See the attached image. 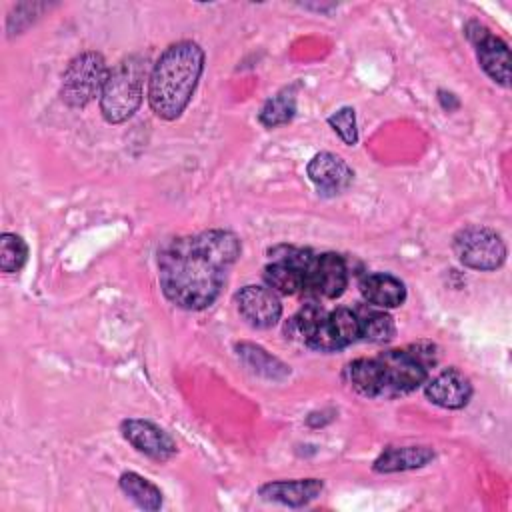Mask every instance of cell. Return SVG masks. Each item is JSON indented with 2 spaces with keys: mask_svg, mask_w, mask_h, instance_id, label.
Instances as JSON below:
<instances>
[{
  "mask_svg": "<svg viewBox=\"0 0 512 512\" xmlns=\"http://www.w3.org/2000/svg\"><path fill=\"white\" fill-rule=\"evenodd\" d=\"M324 490L320 478H298V480H276L266 482L258 488V496L268 502H278L284 506L300 508L316 500Z\"/></svg>",
  "mask_w": 512,
  "mask_h": 512,
  "instance_id": "4fadbf2b",
  "label": "cell"
},
{
  "mask_svg": "<svg viewBox=\"0 0 512 512\" xmlns=\"http://www.w3.org/2000/svg\"><path fill=\"white\" fill-rule=\"evenodd\" d=\"M308 178L316 184L318 190L340 194L344 192L352 180L354 170L346 164V160L334 152H318L306 166Z\"/></svg>",
  "mask_w": 512,
  "mask_h": 512,
  "instance_id": "7c38bea8",
  "label": "cell"
},
{
  "mask_svg": "<svg viewBox=\"0 0 512 512\" xmlns=\"http://www.w3.org/2000/svg\"><path fill=\"white\" fill-rule=\"evenodd\" d=\"M240 256V240L230 230H204L168 240L158 252V282L178 308L204 310L222 292Z\"/></svg>",
  "mask_w": 512,
  "mask_h": 512,
  "instance_id": "6da1fadb",
  "label": "cell"
},
{
  "mask_svg": "<svg viewBox=\"0 0 512 512\" xmlns=\"http://www.w3.org/2000/svg\"><path fill=\"white\" fill-rule=\"evenodd\" d=\"M328 124L330 128L342 138L344 144L354 146L358 142V130H356V114L354 108L344 106L340 110H336L334 114L328 116Z\"/></svg>",
  "mask_w": 512,
  "mask_h": 512,
  "instance_id": "484cf974",
  "label": "cell"
},
{
  "mask_svg": "<svg viewBox=\"0 0 512 512\" xmlns=\"http://www.w3.org/2000/svg\"><path fill=\"white\" fill-rule=\"evenodd\" d=\"M120 432L128 444L152 460L166 462L178 452L174 438L150 420L126 418L120 422Z\"/></svg>",
  "mask_w": 512,
  "mask_h": 512,
  "instance_id": "9c48e42d",
  "label": "cell"
},
{
  "mask_svg": "<svg viewBox=\"0 0 512 512\" xmlns=\"http://www.w3.org/2000/svg\"><path fill=\"white\" fill-rule=\"evenodd\" d=\"M466 36L476 46V56L482 70L498 84H510V50L508 44L494 36L486 26L480 22L466 24Z\"/></svg>",
  "mask_w": 512,
  "mask_h": 512,
  "instance_id": "52a82bcc",
  "label": "cell"
},
{
  "mask_svg": "<svg viewBox=\"0 0 512 512\" xmlns=\"http://www.w3.org/2000/svg\"><path fill=\"white\" fill-rule=\"evenodd\" d=\"M266 286L282 296H292L306 288V268L274 258L262 272Z\"/></svg>",
  "mask_w": 512,
  "mask_h": 512,
  "instance_id": "ac0fdd59",
  "label": "cell"
},
{
  "mask_svg": "<svg viewBox=\"0 0 512 512\" xmlns=\"http://www.w3.org/2000/svg\"><path fill=\"white\" fill-rule=\"evenodd\" d=\"M360 322V338L374 342V344H384L390 342L396 334V324L390 314L384 310H370L364 316H358Z\"/></svg>",
  "mask_w": 512,
  "mask_h": 512,
  "instance_id": "7402d4cb",
  "label": "cell"
},
{
  "mask_svg": "<svg viewBox=\"0 0 512 512\" xmlns=\"http://www.w3.org/2000/svg\"><path fill=\"white\" fill-rule=\"evenodd\" d=\"M28 260V246L22 236L4 232L0 236V270L6 274L20 272Z\"/></svg>",
  "mask_w": 512,
  "mask_h": 512,
  "instance_id": "cb8c5ba5",
  "label": "cell"
},
{
  "mask_svg": "<svg viewBox=\"0 0 512 512\" xmlns=\"http://www.w3.org/2000/svg\"><path fill=\"white\" fill-rule=\"evenodd\" d=\"M344 378L354 392L366 398H384V382L378 358H358L352 360L346 370Z\"/></svg>",
  "mask_w": 512,
  "mask_h": 512,
  "instance_id": "e0dca14e",
  "label": "cell"
},
{
  "mask_svg": "<svg viewBox=\"0 0 512 512\" xmlns=\"http://www.w3.org/2000/svg\"><path fill=\"white\" fill-rule=\"evenodd\" d=\"M236 352L240 356V360L256 374L270 378V380H282L290 374V368L278 360L276 356H272L268 350H264L258 344L252 342H240L236 344Z\"/></svg>",
  "mask_w": 512,
  "mask_h": 512,
  "instance_id": "d6986e66",
  "label": "cell"
},
{
  "mask_svg": "<svg viewBox=\"0 0 512 512\" xmlns=\"http://www.w3.org/2000/svg\"><path fill=\"white\" fill-rule=\"evenodd\" d=\"M292 326L296 328L300 340L320 352H334L338 350L332 334H330V326H328V314L314 304L304 306L294 318H292Z\"/></svg>",
  "mask_w": 512,
  "mask_h": 512,
  "instance_id": "5bb4252c",
  "label": "cell"
},
{
  "mask_svg": "<svg viewBox=\"0 0 512 512\" xmlns=\"http://www.w3.org/2000/svg\"><path fill=\"white\" fill-rule=\"evenodd\" d=\"M452 250L460 264L472 270L490 272L504 264L506 244L502 236L488 226H466L452 238Z\"/></svg>",
  "mask_w": 512,
  "mask_h": 512,
  "instance_id": "8992f818",
  "label": "cell"
},
{
  "mask_svg": "<svg viewBox=\"0 0 512 512\" xmlns=\"http://www.w3.org/2000/svg\"><path fill=\"white\" fill-rule=\"evenodd\" d=\"M426 398L446 410L464 408L472 398V382L470 378L458 368H446L438 372L432 380L424 386Z\"/></svg>",
  "mask_w": 512,
  "mask_h": 512,
  "instance_id": "8fae6325",
  "label": "cell"
},
{
  "mask_svg": "<svg viewBox=\"0 0 512 512\" xmlns=\"http://www.w3.org/2000/svg\"><path fill=\"white\" fill-rule=\"evenodd\" d=\"M120 490L140 508L158 510L162 506V492L156 484L136 472H124L118 480Z\"/></svg>",
  "mask_w": 512,
  "mask_h": 512,
  "instance_id": "ffe728a7",
  "label": "cell"
},
{
  "mask_svg": "<svg viewBox=\"0 0 512 512\" xmlns=\"http://www.w3.org/2000/svg\"><path fill=\"white\" fill-rule=\"evenodd\" d=\"M46 8H48V4H42V2H24V4H16V8L10 12V16H8V20H6L8 36L22 34Z\"/></svg>",
  "mask_w": 512,
  "mask_h": 512,
  "instance_id": "d4e9b609",
  "label": "cell"
},
{
  "mask_svg": "<svg viewBox=\"0 0 512 512\" xmlns=\"http://www.w3.org/2000/svg\"><path fill=\"white\" fill-rule=\"evenodd\" d=\"M348 286V270L342 256L324 252L314 256L306 272V288L324 298H338Z\"/></svg>",
  "mask_w": 512,
  "mask_h": 512,
  "instance_id": "30bf717a",
  "label": "cell"
},
{
  "mask_svg": "<svg viewBox=\"0 0 512 512\" xmlns=\"http://www.w3.org/2000/svg\"><path fill=\"white\" fill-rule=\"evenodd\" d=\"M328 326H330V334H332V340L338 350L346 348L348 344H352L360 338L358 314L348 308H336L334 312H330Z\"/></svg>",
  "mask_w": 512,
  "mask_h": 512,
  "instance_id": "603a6c76",
  "label": "cell"
},
{
  "mask_svg": "<svg viewBox=\"0 0 512 512\" xmlns=\"http://www.w3.org/2000/svg\"><path fill=\"white\" fill-rule=\"evenodd\" d=\"M434 456L436 454L430 446H390L374 460L372 470L380 474L414 470L430 464Z\"/></svg>",
  "mask_w": 512,
  "mask_h": 512,
  "instance_id": "9a60e30c",
  "label": "cell"
},
{
  "mask_svg": "<svg viewBox=\"0 0 512 512\" xmlns=\"http://www.w3.org/2000/svg\"><path fill=\"white\" fill-rule=\"evenodd\" d=\"M438 98H440V104H442V108H444V110H448V112H452V110H456V108L460 106L458 98H456L452 92H446V90H438Z\"/></svg>",
  "mask_w": 512,
  "mask_h": 512,
  "instance_id": "4316f807",
  "label": "cell"
},
{
  "mask_svg": "<svg viewBox=\"0 0 512 512\" xmlns=\"http://www.w3.org/2000/svg\"><path fill=\"white\" fill-rule=\"evenodd\" d=\"M204 70V50L192 40L170 44L152 66L148 104L162 120H176L192 100Z\"/></svg>",
  "mask_w": 512,
  "mask_h": 512,
  "instance_id": "7a4b0ae2",
  "label": "cell"
},
{
  "mask_svg": "<svg viewBox=\"0 0 512 512\" xmlns=\"http://www.w3.org/2000/svg\"><path fill=\"white\" fill-rule=\"evenodd\" d=\"M294 114H296V92L294 88H284L262 104L258 112V120L266 128H276V126L288 124L294 118Z\"/></svg>",
  "mask_w": 512,
  "mask_h": 512,
  "instance_id": "44dd1931",
  "label": "cell"
},
{
  "mask_svg": "<svg viewBox=\"0 0 512 512\" xmlns=\"http://www.w3.org/2000/svg\"><path fill=\"white\" fill-rule=\"evenodd\" d=\"M376 358L382 370L384 398H394L416 390L426 382L428 368L436 364L434 346L422 342L398 350H386Z\"/></svg>",
  "mask_w": 512,
  "mask_h": 512,
  "instance_id": "277c9868",
  "label": "cell"
},
{
  "mask_svg": "<svg viewBox=\"0 0 512 512\" xmlns=\"http://www.w3.org/2000/svg\"><path fill=\"white\" fill-rule=\"evenodd\" d=\"M148 60L140 54L122 58L108 74L102 94L100 112L108 124L126 122L142 104Z\"/></svg>",
  "mask_w": 512,
  "mask_h": 512,
  "instance_id": "3957f363",
  "label": "cell"
},
{
  "mask_svg": "<svg viewBox=\"0 0 512 512\" xmlns=\"http://www.w3.org/2000/svg\"><path fill=\"white\" fill-rule=\"evenodd\" d=\"M108 74L110 70L100 52L86 50L74 56L62 74V84H60L62 102L70 108H84L96 96L102 94Z\"/></svg>",
  "mask_w": 512,
  "mask_h": 512,
  "instance_id": "5b68a950",
  "label": "cell"
},
{
  "mask_svg": "<svg viewBox=\"0 0 512 512\" xmlns=\"http://www.w3.org/2000/svg\"><path fill=\"white\" fill-rule=\"evenodd\" d=\"M234 304L240 318L256 330H268L276 326L282 316L280 298L268 286L248 284L240 288L234 296Z\"/></svg>",
  "mask_w": 512,
  "mask_h": 512,
  "instance_id": "ba28073f",
  "label": "cell"
},
{
  "mask_svg": "<svg viewBox=\"0 0 512 512\" xmlns=\"http://www.w3.org/2000/svg\"><path fill=\"white\" fill-rule=\"evenodd\" d=\"M360 292L366 302L378 308H396L406 300V286L392 274H368L360 282Z\"/></svg>",
  "mask_w": 512,
  "mask_h": 512,
  "instance_id": "2e32d148",
  "label": "cell"
}]
</instances>
